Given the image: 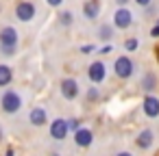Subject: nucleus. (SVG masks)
Returning <instances> with one entry per match:
<instances>
[{
	"instance_id": "14",
	"label": "nucleus",
	"mask_w": 159,
	"mask_h": 156,
	"mask_svg": "<svg viewBox=\"0 0 159 156\" xmlns=\"http://www.w3.org/2000/svg\"><path fill=\"white\" fill-rule=\"evenodd\" d=\"M83 15H85L89 22H94V20L100 15V0H87V2L83 5Z\"/></svg>"
},
{
	"instance_id": "9",
	"label": "nucleus",
	"mask_w": 159,
	"mask_h": 156,
	"mask_svg": "<svg viewBox=\"0 0 159 156\" xmlns=\"http://www.w3.org/2000/svg\"><path fill=\"white\" fill-rule=\"evenodd\" d=\"M142 111L148 119H155L159 117V98L152 95V93H146L144 100H142Z\"/></svg>"
},
{
	"instance_id": "23",
	"label": "nucleus",
	"mask_w": 159,
	"mask_h": 156,
	"mask_svg": "<svg viewBox=\"0 0 159 156\" xmlns=\"http://www.w3.org/2000/svg\"><path fill=\"white\" fill-rule=\"evenodd\" d=\"M111 50H113V48H111V44H107V46H100V48H98V54H102V57H105V54H109Z\"/></svg>"
},
{
	"instance_id": "3",
	"label": "nucleus",
	"mask_w": 159,
	"mask_h": 156,
	"mask_svg": "<svg viewBox=\"0 0 159 156\" xmlns=\"http://www.w3.org/2000/svg\"><path fill=\"white\" fill-rule=\"evenodd\" d=\"M59 91H61V98H63V100H68V102L76 100V98L81 95L79 80H76V78H70V76H66V78L59 82Z\"/></svg>"
},
{
	"instance_id": "27",
	"label": "nucleus",
	"mask_w": 159,
	"mask_h": 156,
	"mask_svg": "<svg viewBox=\"0 0 159 156\" xmlns=\"http://www.w3.org/2000/svg\"><path fill=\"white\" fill-rule=\"evenodd\" d=\"M5 156H16V152H13V147H9V150L5 152Z\"/></svg>"
},
{
	"instance_id": "16",
	"label": "nucleus",
	"mask_w": 159,
	"mask_h": 156,
	"mask_svg": "<svg viewBox=\"0 0 159 156\" xmlns=\"http://www.w3.org/2000/svg\"><path fill=\"white\" fill-rule=\"evenodd\" d=\"M100 89L98 87H87V91H85V104H96L98 100H100Z\"/></svg>"
},
{
	"instance_id": "24",
	"label": "nucleus",
	"mask_w": 159,
	"mask_h": 156,
	"mask_svg": "<svg viewBox=\"0 0 159 156\" xmlns=\"http://www.w3.org/2000/svg\"><path fill=\"white\" fill-rule=\"evenodd\" d=\"M150 37H155V39H159V20H157V24L150 28Z\"/></svg>"
},
{
	"instance_id": "18",
	"label": "nucleus",
	"mask_w": 159,
	"mask_h": 156,
	"mask_svg": "<svg viewBox=\"0 0 159 156\" xmlns=\"http://www.w3.org/2000/svg\"><path fill=\"white\" fill-rule=\"evenodd\" d=\"M72 22H74V15H72L70 11H63V13L59 15V24H61V26H72Z\"/></svg>"
},
{
	"instance_id": "21",
	"label": "nucleus",
	"mask_w": 159,
	"mask_h": 156,
	"mask_svg": "<svg viewBox=\"0 0 159 156\" xmlns=\"http://www.w3.org/2000/svg\"><path fill=\"white\" fill-rule=\"evenodd\" d=\"M18 52V48H7V46H0V54L2 57H13Z\"/></svg>"
},
{
	"instance_id": "8",
	"label": "nucleus",
	"mask_w": 159,
	"mask_h": 156,
	"mask_svg": "<svg viewBox=\"0 0 159 156\" xmlns=\"http://www.w3.org/2000/svg\"><path fill=\"white\" fill-rule=\"evenodd\" d=\"M131 24H133V13L126 7H118V11L113 13V28L126 31Z\"/></svg>"
},
{
	"instance_id": "4",
	"label": "nucleus",
	"mask_w": 159,
	"mask_h": 156,
	"mask_svg": "<svg viewBox=\"0 0 159 156\" xmlns=\"http://www.w3.org/2000/svg\"><path fill=\"white\" fill-rule=\"evenodd\" d=\"M68 132H70V128H68V119H63V117H55L52 121H48V134H50V139H55V141H66Z\"/></svg>"
},
{
	"instance_id": "20",
	"label": "nucleus",
	"mask_w": 159,
	"mask_h": 156,
	"mask_svg": "<svg viewBox=\"0 0 159 156\" xmlns=\"http://www.w3.org/2000/svg\"><path fill=\"white\" fill-rule=\"evenodd\" d=\"M68 128H70L72 132H76V130L81 128V119H79V117H72V119H68Z\"/></svg>"
},
{
	"instance_id": "22",
	"label": "nucleus",
	"mask_w": 159,
	"mask_h": 156,
	"mask_svg": "<svg viewBox=\"0 0 159 156\" xmlns=\"http://www.w3.org/2000/svg\"><path fill=\"white\" fill-rule=\"evenodd\" d=\"M94 50H96V46H94V44H87V46H81V48H79V52H81V54H92Z\"/></svg>"
},
{
	"instance_id": "2",
	"label": "nucleus",
	"mask_w": 159,
	"mask_h": 156,
	"mask_svg": "<svg viewBox=\"0 0 159 156\" xmlns=\"http://www.w3.org/2000/svg\"><path fill=\"white\" fill-rule=\"evenodd\" d=\"M113 74H116V78H120V80H129V78L135 74V63H133V59H131L129 54L118 57V59L113 61Z\"/></svg>"
},
{
	"instance_id": "7",
	"label": "nucleus",
	"mask_w": 159,
	"mask_h": 156,
	"mask_svg": "<svg viewBox=\"0 0 159 156\" xmlns=\"http://www.w3.org/2000/svg\"><path fill=\"white\" fill-rule=\"evenodd\" d=\"M87 78H89L94 85L105 82V78H107V65H105V61H94V63H89V67H87Z\"/></svg>"
},
{
	"instance_id": "5",
	"label": "nucleus",
	"mask_w": 159,
	"mask_h": 156,
	"mask_svg": "<svg viewBox=\"0 0 159 156\" xmlns=\"http://www.w3.org/2000/svg\"><path fill=\"white\" fill-rule=\"evenodd\" d=\"M13 13H16V18L20 22H31L35 18L37 9H35V5L31 2V0H20V2L16 5V9H13Z\"/></svg>"
},
{
	"instance_id": "10",
	"label": "nucleus",
	"mask_w": 159,
	"mask_h": 156,
	"mask_svg": "<svg viewBox=\"0 0 159 156\" xmlns=\"http://www.w3.org/2000/svg\"><path fill=\"white\" fill-rule=\"evenodd\" d=\"M20 44V35L13 26H2L0 28V46H7V48H18Z\"/></svg>"
},
{
	"instance_id": "15",
	"label": "nucleus",
	"mask_w": 159,
	"mask_h": 156,
	"mask_svg": "<svg viewBox=\"0 0 159 156\" xmlns=\"http://www.w3.org/2000/svg\"><path fill=\"white\" fill-rule=\"evenodd\" d=\"M13 82V67L7 63H0V87L7 89Z\"/></svg>"
},
{
	"instance_id": "17",
	"label": "nucleus",
	"mask_w": 159,
	"mask_h": 156,
	"mask_svg": "<svg viewBox=\"0 0 159 156\" xmlns=\"http://www.w3.org/2000/svg\"><path fill=\"white\" fill-rule=\"evenodd\" d=\"M111 37H113V26H109V24H102V26H98V39H102V41H111Z\"/></svg>"
},
{
	"instance_id": "19",
	"label": "nucleus",
	"mask_w": 159,
	"mask_h": 156,
	"mask_svg": "<svg viewBox=\"0 0 159 156\" xmlns=\"http://www.w3.org/2000/svg\"><path fill=\"white\" fill-rule=\"evenodd\" d=\"M137 48H139V41H137L135 37H131V39L124 41V50H126V52H135Z\"/></svg>"
},
{
	"instance_id": "12",
	"label": "nucleus",
	"mask_w": 159,
	"mask_h": 156,
	"mask_svg": "<svg viewBox=\"0 0 159 156\" xmlns=\"http://www.w3.org/2000/svg\"><path fill=\"white\" fill-rule=\"evenodd\" d=\"M157 85H159V76H157L152 70H146V72L139 76V89H142L144 93H152V91L157 89Z\"/></svg>"
},
{
	"instance_id": "11",
	"label": "nucleus",
	"mask_w": 159,
	"mask_h": 156,
	"mask_svg": "<svg viewBox=\"0 0 159 156\" xmlns=\"http://www.w3.org/2000/svg\"><path fill=\"white\" fill-rule=\"evenodd\" d=\"M48 113H46V108L44 106H33L31 111H29V124L31 126H35V128H44V126H48Z\"/></svg>"
},
{
	"instance_id": "1",
	"label": "nucleus",
	"mask_w": 159,
	"mask_h": 156,
	"mask_svg": "<svg viewBox=\"0 0 159 156\" xmlns=\"http://www.w3.org/2000/svg\"><path fill=\"white\" fill-rule=\"evenodd\" d=\"M22 108V95L16 89H5L0 95V111L7 115H16Z\"/></svg>"
},
{
	"instance_id": "29",
	"label": "nucleus",
	"mask_w": 159,
	"mask_h": 156,
	"mask_svg": "<svg viewBox=\"0 0 159 156\" xmlns=\"http://www.w3.org/2000/svg\"><path fill=\"white\" fill-rule=\"evenodd\" d=\"M116 156H133V154H131V152H118Z\"/></svg>"
},
{
	"instance_id": "30",
	"label": "nucleus",
	"mask_w": 159,
	"mask_h": 156,
	"mask_svg": "<svg viewBox=\"0 0 159 156\" xmlns=\"http://www.w3.org/2000/svg\"><path fill=\"white\" fill-rule=\"evenodd\" d=\"M2 139H5V130L0 128V143H2Z\"/></svg>"
},
{
	"instance_id": "13",
	"label": "nucleus",
	"mask_w": 159,
	"mask_h": 156,
	"mask_svg": "<svg viewBox=\"0 0 159 156\" xmlns=\"http://www.w3.org/2000/svg\"><path fill=\"white\" fill-rule=\"evenodd\" d=\"M152 143H155V132H152L150 128L139 130V134L135 137V147H137V150H150Z\"/></svg>"
},
{
	"instance_id": "6",
	"label": "nucleus",
	"mask_w": 159,
	"mask_h": 156,
	"mask_svg": "<svg viewBox=\"0 0 159 156\" xmlns=\"http://www.w3.org/2000/svg\"><path fill=\"white\" fill-rule=\"evenodd\" d=\"M72 141H74V145H76V147H83V150L92 147V145H94V132H92V128L81 126V128L72 134Z\"/></svg>"
},
{
	"instance_id": "28",
	"label": "nucleus",
	"mask_w": 159,
	"mask_h": 156,
	"mask_svg": "<svg viewBox=\"0 0 159 156\" xmlns=\"http://www.w3.org/2000/svg\"><path fill=\"white\" fill-rule=\"evenodd\" d=\"M116 2H118V7H126V2H129V0H116Z\"/></svg>"
},
{
	"instance_id": "25",
	"label": "nucleus",
	"mask_w": 159,
	"mask_h": 156,
	"mask_svg": "<svg viewBox=\"0 0 159 156\" xmlns=\"http://www.w3.org/2000/svg\"><path fill=\"white\" fill-rule=\"evenodd\" d=\"M46 5H48V7H55V9H57V7H61V5H63V0H46Z\"/></svg>"
},
{
	"instance_id": "26",
	"label": "nucleus",
	"mask_w": 159,
	"mask_h": 156,
	"mask_svg": "<svg viewBox=\"0 0 159 156\" xmlns=\"http://www.w3.org/2000/svg\"><path fill=\"white\" fill-rule=\"evenodd\" d=\"M133 2H137L139 7H148V5L152 2V0H133Z\"/></svg>"
},
{
	"instance_id": "31",
	"label": "nucleus",
	"mask_w": 159,
	"mask_h": 156,
	"mask_svg": "<svg viewBox=\"0 0 159 156\" xmlns=\"http://www.w3.org/2000/svg\"><path fill=\"white\" fill-rule=\"evenodd\" d=\"M52 156H59V154H52Z\"/></svg>"
}]
</instances>
